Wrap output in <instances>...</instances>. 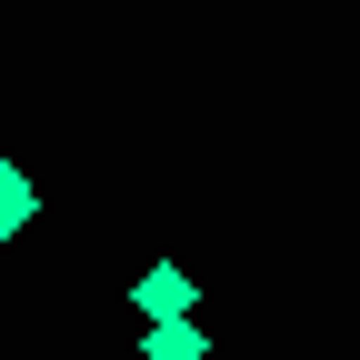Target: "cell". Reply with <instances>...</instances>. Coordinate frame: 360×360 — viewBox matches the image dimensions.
Instances as JSON below:
<instances>
[{"instance_id":"6da1fadb","label":"cell","mask_w":360,"mask_h":360,"mask_svg":"<svg viewBox=\"0 0 360 360\" xmlns=\"http://www.w3.org/2000/svg\"><path fill=\"white\" fill-rule=\"evenodd\" d=\"M130 310H141V321H191V310H200V281H191V270H141V281H130Z\"/></svg>"},{"instance_id":"7a4b0ae2","label":"cell","mask_w":360,"mask_h":360,"mask_svg":"<svg viewBox=\"0 0 360 360\" xmlns=\"http://www.w3.org/2000/svg\"><path fill=\"white\" fill-rule=\"evenodd\" d=\"M30 220H40V191H30V170H20L11 150H0V240H20Z\"/></svg>"},{"instance_id":"3957f363","label":"cell","mask_w":360,"mask_h":360,"mask_svg":"<svg viewBox=\"0 0 360 360\" xmlns=\"http://www.w3.org/2000/svg\"><path fill=\"white\" fill-rule=\"evenodd\" d=\"M200 350H210V340H200L191 321H150V330H141V360H200Z\"/></svg>"}]
</instances>
